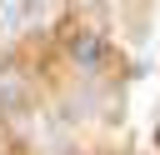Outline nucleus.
<instances>
[{"mask_svg":"<svg viewBox=\"0 0 160 155\" xmlns=\"http://www.w3.org/2000/svg\"><path fill=\"white\" fill-rule=\"evenodd\" d=\"M35 15H40V10H35V0H0V40L25 35Z\"/></svg>","mask_w":160,"mask_h":155,"instance_id":"f257e3e1","label":"nucleus"},{"mask_svg":"<svg viewBox=\"0 0 160 155\" xmlns=\"http://www.w3.org/2000/svg\"><path fill=\"white\" fill-rule=\"evenodd\" d=\"M70 50H75V60H80L85 70H95V65H100V40H95V35H80Z\"/></svg>","mask_w":160,"mask_h":155,"instance_id":"f03ea898","label":"nucleus"}]
</instances>
